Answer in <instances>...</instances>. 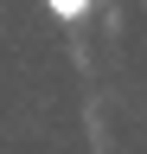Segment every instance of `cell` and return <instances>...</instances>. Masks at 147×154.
<instances>
[{
  "label": "cell",
  "instance_id": "obj_1",
  "mask_svg": "<svg viewBox=\"0 0 147 154\" xmlns=\"http://www.w3.org/2000/svg\"><path fill=\"white\" fill-rule=\"evenodd\" d=\"M45 7H51V13H58V19H70V26H77V19H83L90 7H96V0H45Z\"/></svg>",
  "mask_w": 147,
  "mask_h": 154
}]
</instances>
